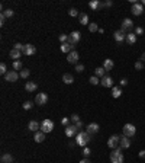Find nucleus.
<instances>
[{"label": "nucleus", "instance_id": "1", "mask_svg": "<svg viewBox=\"0 0 145 163\" xmlns=\"http://www.w3.org/2000/svg\"><path fill=\"white\" fill-rule=\"evenodd\" d=\"M92 140V135L87 131H78V134L75 135V144L78 147H86Z\"/></svg>", "mask_w": 145, "mask_h": 163}, {"label": "nucleus", "instance_id": "2", "mask_svg": "<svg viewBox=\"0 0 145 163\" xmlns=\"http://www.w3.org/2000/svg\"><path fill=\"white\" fill-rule=\"evenodd\" d=\"M123 162H125V157H123L122 149H120V147H116V149L110 153V163H123Z\"/></svg>", "mask_w": 145, "mask_h": 163}, {"label": "nucleus", "instance_id": "3", "mask_svg": "<svg viewBox=\"0 0 145 163\" xmlns=\"http://www.w3.org/2000/svg\"><path fill=\"white\" fill-rule=\"evenodd\" d=\"M122 130H123V135H126V137H129V138L137 134V127H135L134 124H125Z\"/></svg>", "mask_w": 145, "mask_h": 163}, {"label": "nucleus", "instance_id": "4", "mask_svg": "<svg viewBox=\"0 0 145 163\" xmlns=\"http://www.w3.org/2000/svg\"><path fill=\"white\" fill-rule=\"evenodd\" d=\"M52 130H54V121H52V120H44V121L41 122V131H42V133L48 134V133H51Z\"/></svg>", "mask_w": 145, "mask_h": 163}, {"label": "nucleus", "instance_id": "5", "mask_svg": "<svg viewBox=\"0 0 145 163\" xmlns=\"http://www.w3.org/2000/svg\"><path fill=\"white\" fill-rule=\"evenodd\" d=\"M81 40V34L78 32V31H72L71 34H70V38H68V44L75 48V45H77V42Z\"/></svg>", "mask_w": 145, "mask_h": 163}, {"label": "nucleus", "instance_id": "6", "mask_svg": "<svg viewBox=\"0 0 145 163\" xmlns=\"http://www.w3.org/2000/svg\"><path fill=\"white\" fill-rule=\"evenodd\" d=\"M119 141H120V135H116V134H113V135H110L108 140V146L112 149V150H115L116 147H118V144H119Z\"/></svg>", "mask_w": 145, "mask_h": 163}, {"label": "nucleus", "instance_id": "7", "mask_svg": "<svg viewBox=\"0 0 145 163\" xmlns=\"http://www.w3.org/2000/svg\"><path fill=\"white\" fill-rule=\"evenodd\" d=\"M19 77H20V76H19V72H16V70H10V72H7V74L4 76V80L13 83V82L18 80Z\"/></svg>", "mask_w": 145, "mask_h": 163}, {"label": "nucleus", "instance_id": "8", "mask_svg": "<svg viewBox=\"0 0 145 163\" xmlns=\"http://www.w3.org/2000/svg\"><path fill=\"white\" fill-rule=\"evenodd\" d=\"M64 133H65V135H67L68 138H71V137H75V135L78 134V128H77V127L72 124V125H68V127H65Z\"/></svg>", "mask_w": 145, "mask_h": 163}, {"label": "nucleus", "instance_id": "9", "mask_svg": "<svg viewBox=\"0 0 145 163\" xmlns=\"http://www.w3.org/2000/svg\"><path fill=\"white\" fill-rule=\"evenodd\" d=\"M46 102H48V95L46 93H38L35 98V103L36 105H41V106H44V105H46Z\"/></svg>", "mask_w": 145, "mask_h": 163}, {"label": "nucleus", "instance_id": "10", "mask_svg": "<svg viewBox=\"0 0 145 163\" xmlns=\"http://www.w3.org/2000/svg\"><path fill=\"white\" fill-rule=\"evenodd\" d=\"M131 12H132V15H135V16H141L142 12H144V6H142V3H138V1L134 3Z\"/></svg>", "mask_w": 145, "mask_h": 163}, {"label": "nucleus", "instance_id": "11", "mask_svg": "<svg viewBox=\"0 0 145 163\" xmlns=\"http://www.w3.org/2000/svg\"><path fill=\"white\" fill-rule=\"evenodd\" d=\"M123 32H126L128 34V31H131V29H134V22H132V19H129V18H125L123 19V22H122V28H120Z\"/></svg>", "mask_w": 145, "mask_h": 163}, {"label": "nucleus", "instance_id": "12", "mask_svg": "<svg viewBox=\"0 0 145 163\" xmlns=\"http://www.w3.org/2000/svg\"><path fill=\"white\" fill-rule=\"evenodd\" d=\"M78 58H80V55L77 51H71L70 54H67V61L70 64H78Z\"/></svg>", "mask_w": 145, "mask_h": 163}, {"label": "nucleus", "instance_id": "13", "mask_svg": "<svg viewBox=\"0 0 145 163\" xmlns=\"http://www.w3.org/2000/svg\"><path fill=\"white\" fill-rule=\"evenodd\" d=\"M113 38H115L116 42H123V41H126V32H123L122 29H119V31L113 32Z\"/></svg>", "mask_w": 145, "mask_h": 163}, {"label": "nucleus", "instance_id": "14", "mask_svg": "<svg viewBox=\"0 0 145 163\" xmlns=\"http://www.w3.org/2000/svg\"><path fill=\"white\" fill-rule=\"evenodd\" d=\"M99 130H100V127H99V124H97V122H92V124H89V125H87V133H89L90 135L97 134V133H99Z\"/></svg>", "mask_w": 145, "mask_h": 163}, {"label": "nucleus", "instance_id": "15", "mask_svg": "<svg viewBox=\"0 0 145 163\" xmlns=\"http://www.w3.org/2000/svg\"><path fill=\"white\" fill-rule=\"evenodd\" d=\"M119 147H120V149H128V147H131V138L126 137V135H120Z\"/></svg>", "mask_w": 145, "mask_h": 163}, {"label": "nucleus", "instance_id": "16", "mask_svg": "<svg viewBox=\"0 0 145 163\" xmlns=\"http://www.w3.org/2000/svg\"><path fill=\"white\" fill-rule=\"evenodd\" d=\"M36 52V47L32 44H26L25 45V50H23V54L25 55H34Z\"/></svg>", "mask_w": 145, "mask_h": 163}, {"label": "nucleus", "instance_id": "17", "mask_svg": "<svg viewBox=\"0 0 145 163\" xmlns=\"http://www.w3.org/2000/svg\"><path fill=\"white\" fill-rule=\"evenodd\" d=\"M100 84L103 87H113V79L110 76H105L103 79H100Z\"/></svg>", "mask_w": 145, "mask_h": 163}, {"label": "nucleus", "instance_id": "18", "mask_svg": "<svg viewBox=\"0 0 145 163\" xmlns=\"http://www.w3.org/2000/svg\"><path fill=\"white\" fill-rule=\"evenodd\" d=\"M28 128L32 131V133H38V131H41V124L35 120H32V121L28 124Z\"/></svg>", "mask_w": 145, "mask_h": 163}, {"label": "nucleus", "instance_id": "19", "mask_svg": "<svg viewBox=\"0 0 145 163\" xmlns=\"http://www.w3.org/2000/svg\"><path fill=\"white\" fill-rule=\"evenodd\" d=\"M22 54H23L22 51L12 48V50H10V52H9V57H10V58H13V60L16 61V60H20V55H22Z\"/></svg>", "mask_w": 145, "mask_h": 163}, {"label": "nucleus", "instance_id": "20", "mask_svg": "<svg viewBox=\"0 0 145 163\" xmlns=\"http://www.w3.org/2000/svg\"><path fill=\"white\" fill-rule=\"evenodd\" d=\"M36 89H38L36 82H26V84H25V90H26V92L32 93V92H35Z\"/></svg>", "mask_w": 145, "mask_h": 163}, {"label": "nucleus", "instance_id": "21", "mask_svg": "<svg viewBox=\"0 0 145 163\" xmlns=\"http://www.w3.org/2000/svg\"><path fill=\"white\" fill-rule=\"evenodd\" d=\"M113 66H115V63H113V60H110V58H106V60L103 61V69H105L106 72L113 70Z\"/></svg>", "mask_w": 145, "mask_h": 163}, {"label": "nucleus", "instance_id": "22", "mask_svg": "<svg viewBox=\"0 0 145 163\" xmlns=\"http://www.w3.org/2000/svg\"><path fill=\"white\" fill-rule=\"evenodd\" d=\"M126 42H128L129 45H134V44L137 42V35H135V32H128V34H126Z\"/></svg>", "mask_w": 145, "mask_h": 163}, {"label": "nucleus", "instance_id": "23", "mask_svg": "<svg viewBox=\"0 0 145 163\" xmlns=\"http://www.w3.org/2000/svg\"><path fill=\"white\" fill-rule=\"evenodd\" d=\"M120 95H122V89H120L119 86H113V87H112V96H113V99L120 98Z\"/></svg>", "mask_w": 145, "mask_h": 163}, {"label": "nucleus", "instance_id": "24", "mask_svg": "<svg viewBox=\"0 0 145 163\" xmlns=\"http://www.w3.org/2000/svg\"><path fill=\"white\" fill-rule=\"evenodd\" d=\"M34 140H35L36 143H42L45 140V133H42V131L34 133Z\"/></svg>", "mask_w": 145, "mask_h": 163}, {"label": "nucleus", "instance_id": "25", "mask_svg": "<svg viewBox=\"0 0 145 163\" xmlns=\"http://www.w3.org/2000/svg\"><path fill=\"white\" fill-rule=\"evenodd\" d=\"M102 1H99V0H92L90 3H89V6H90V9H93V10H97V9H102Z\"/></svg>", "mask_w": 145, "mask_h": 163}, {"label": "nucleus", "instance_id": "26", "mask_svg": "<svg viewBox=\"0 0 145 163\" xmlns=\"http://www.w3.org/2000/svg\"><path fill=\"white\" fill-rule=\"evenodd\" d=\"M78 21H80L81 25H90V22H89V15H87V13H80Z\"/></svg>", "mask_w": 145, "mask_h": 163}, {"label": "nucleus", "instance_id": "27", "mask_svg": "<svg viewBox=\"0 0 145 163\" xmlns=\"http://www.w3.org/2000/svg\"><path fill=\"white\" fill-rule=\"evenodd\" d=\"M105 73H106V70H105L103 67H97V69H94V76L99 77V79H103V77L106 76Z\"/></svg>", "mask_w": 145, "mask_h": 163}, {"label": "nucleus", "instance_id": "28", "mask_svg": "<svg viewBox=\"0 0 145 163\" xmlns=\"http://www.w3.org/2000/svg\"><path fill=\"white\" fill-rule=\"evenodd\" d=\"M61 51H63V52L70 54L71 51H74V47H71L68 42H64V44H61Z\"/></svg>", "mask_w": 145, "mask_h": 163}, {"label": "nucleus", "instance_id": "29", "mask_svg": "<svg viewBox=\"0 0 145 163\" xmlns=\"http://www.w3.org/2000/svg\"><path fill=\"white\" fill-rule=\"evenodd\" d=\"M63 82H64L65 84H71L72 82H74L72 74H70V73H64V74H63Z\"/></svg>", "mask_w": 145, "mask_h": 163}, {"label": "nucleus", "instance_id": "30", "mask_svg": "<svg viewBox=\"0 0 145 163\" xmlns=\"http://www.w3.org/2000/svg\"><path fill=\"white\" fill-rule=\"evenodd\" d=\"M1 163H13V156L9 153L1 154Z\"/></svg>", "mask_w": 145, "mask_h": 163}, {"label": "nucleus", "instance_id": "31", "mask_svg": "<svg viewBox=\"0 0 145 163\" xmlns=\"http://www.w3.org/2000/svg\"><path fill=\"white\" fill-rule=\"evenodd\" d=\"M13 69H15L16 72H20V70H23L22 61H20V60H16V61H13Z\"/></svg>", "mask_w": 145, "mask_h": 163}, {"label": "nucleus", "instance_id": "32", "mask_svg": "<svg viewBox=\"0 0 145 163\" xmlns=\"http://www.w3.org/2000/svg\"><path fill=\"white\" fill-rule=\"evenodd\" d=\"M29 74H31V72H29L28 69H23V70H20V72H19L20 79H28V77H29Z\"/></svg>", "mask_w": 145, "mask_h": 163}, {"label": "nucleus", "instance_id": "33", "mask_svg": "<svg viewBox=\"0 0 145 163\" xmlns=\"http://www.w3.org/2000/svg\"><path fill=\"white\" fill-rule=\"evenodd\" d=\"M1 13H3V15H4V18H6V19H7V18H12V16H13V13H15V12H13V10H12V9H6V10H3V12H1Z\"/></svg>", "mask_w": 145, "mask_h": 163}, {"label": "nucleus", "instance_id": "34", "mask_svg": "<svg viewBox=\"0 0 145 163\" xmlns=\"http://www.w3.org/2000/svg\"><path fill=\"white\" fill-rule=\"evenodd\" d=\"M89 32H99V28H97V23H90L89 25Z\"/></svg>", "mask_w": 145, "mask_h": 163}, {"label": "nucleus", "instance_id": "35", "mask_svg": "<svg viewBox=\"0 0 145 163\" xmlns=\"http://www.w3.org/2000/svg\"><path fill=\"white\" fill-rule=\"evenodd\" d=\"M0 74H3V76H6V74H7V66H6L4 63H1V64H0Z\"/></svg>", "mask_w": 145, "mask_h": 163}, {"label": "nucleus", "instance_id": "36", "mask_svg": "<svg viewBox=\"0 0 145 163\" xmlns=\"http://www.w3.org/2000/svg\"><path fill=\"white\" fill-rule=\"evenodd\" d=\"M89 82H90V84H94V86H96V84H99V83H100V79H99V77H96V76H92V77L89 79Z\"/></svg>", "mask_w": 145, "mask_h": 163}, {"label": "nucleus", "instance_id": "37", "mask_svg": "<svg viewBox=\"0 0 145 163\" xmlns=\"http://www.w3.org/2000/svg\"><path fill=\"white\" fill-rule=\"evenodd\" d=\"M13 48H15V50H19V51H22V52H23L25 45H23V44H20V42H16V44L13 45Z\"/></svg>", "mask_w": 145, "mask_h": 163}, {"label": "nucleus", "instance_id": "38", "mask_svg": "<svg viewBox=\"0 0 145 163\" xmlns=\"http://www.w3.org/2000/svg\"><path fill=\"white\" fill-rule=\"evenodd\" d=\"M135 69H137V70H144V63H142L141 60L135 61Z\"/></svg>", "mask_w": 145, "mask_h": 163}, {"label": "nucleus", "instance_id": "39", "mask_svg": "<svg viewBox=\"0 0 145 163\" xmlns=\"http://www.w3.org/2000/svg\"><path fill=\"white\" fill-rule=\"evenodd\" d=\"M32 102L31 101H26V102H23V109H26V111H29V109H32Z\"/></svg>", "mask_w": 145, "mask_h": 163}, {"label": "nucleus", "instance_id": "40", "mask_svg": "<svg viewBox=\"0 0 145 163\" xmlns=\"http://www.w3.org/2000/svg\"><path fill=\"white\" fill-rule=\"evenodd\" d=\"M90 154H92V150H90L89 147H84V149H83V156H84V157H90Z\"/></svg>", "mask_w": 145, "mask_h": 163}, {"label": "nucleus", "instance_id": "41", "mask_svg": "<svg viewBox=\"0 0 145 163\" xmlns=\"http://www.w3.org/2000/svg\"><path fill=\"white\" fill-rule=\"evenodd\" d=\"M68 13H70V16H72V18H75V16H80V15H78V10H77L75 7H71Z\"/></svg>", "mask_w": 145, "mask_h": 163}, {"label": "nucleus", "instance_id": "42", "mask_svg": "<svg viewBox=\"0 0 145 163\" xmlns=\"http://www.w3.org/2000/svg\"><path fill=\"white\" fill-rule=\"evenodd\" d=\"M68 38H70V35H67V34H61L60 35V41L64 44V42H68Z\"/></svg>", "mask_w": 145, "mask_h": 163}, {"label": "nucleus", "instance_id": "43", "mask_svg": "<svg viewBox=\"0 0 145 163\" xmlns=\"http://www.w3.org/2000/svg\"><path fill=\"white\" fill-rule=\"evenodd\" d=\"M70 121H71V120H70L68 117H64V118L61 120V124H63L64 127H68V125H70Z\"/></svg>", "mask_w": 145, "mask_h": 163}, {"label": "nucleus", "instance_id": "44", "mask_svg": "<svg viewBox=\"0 0 145 163\" xmlns=\"http://www.w3.org/2000/svg\"><path fill=\"white\" fill-rule=\"evenodd\" d=\"M144 34V28H141V26H137L135 28V35L138 37V35H142Z\"/></svg>", "mask_w": 145, "mask_h": 163}, {"label": "nucleus", "instance_id": "45", "mask_svg": "<svg viewBox=\"0 0 145 163\" xmlns=\"http://www.w3.org/2000/svg\"><path fill=\"white\" fill-rule=\"evenodd\" d=\"M70 120H71V121L74 122V124H77V122L80 121V117H78V115H77V114H72L71 117H70Z\"/></svg>", "mask_w": 145, "mask_h": 163}, {"label": "nucleus", "instance_id": "46", "mask_svg": "<svg viewBox=\"0 0 145 163\" xmlns=\"http://www.w3.org/2000/svg\"><path fill=\"white\" fill-rule=\"evenodd\" d=\"M75 72H77V73L84 72V66H83V64H75Z\"/></svg>", "mask_w": 145, "mask_h": 163}, {"label": "nucleus", "instance_id": "47", "mask_svg": "<svg viewBox=\"0 0 145 163\" xmlns=\"http://www.w3.org/2000/svg\"><path fill=\"white\" fill-rule=\"evenodd\" d=\"M112 6H113V1H110V0L103 1V4H102V7H112Z\"/></svg>", "mask_w": 145, "mask_h": 163}, {"label": "nucleus", "instance_id": "48", "mask_svg": "<svg viewBox=\"0 0 145 163\" xmlns=\"http://www.w3.org/2000/svg\"><path fill=\"white\" fill-rule=\"evenodd\" d=\"M4 21H6V18H4V15L1 13V15H0V25H4Z\"/></svg>", "mask_w": 145, "mask_h": 163}, {"label": "nucleus", "instance_id": "49", "mask_svg": "<svg viewBox=\"0 0 145 163\" xmlns=\"http://www.w3.org/2000/svg\"><path fill=\"white\" fill-rule=\"evenodd\" d=\"M119 84H120V87H122V86H126V84H128V80H126V79H122V80L119 82Z\"/></svg>", "mask_w": 145, "mask_h": 163}, {"label": "nucleus", "instance_id": "50", "mask_svg": "<svg viewBox=\"0 0 145 163\" xmlns=\"http://www.w3.org/2000/svg\"><path fill=\"white\" fill-rule=\"evenodd\" d=\"M78 163H90V159H89V157H84V159H81Z\"/></svg>", "mask_w": 145, "mask_h": 163}, {"label": "nucleus", "instance_id": "51", "mask_svg": "<svg viewBox=\"0 0 145 163\" xmlns=\"http://www.w3.org/2000/svg\"><path fill=\"white\" fill-rule=\"evenodd\" d=\"M139 157H141V159H145V150H141V152H139Z\"/></svg>", "mask_w": 145, "mask_h": 163}, {"label": "nucleus", "instance_id": "52", "mask_svg": "<svg viewBox=\"0 0 145 163\" xmlns=\"http://www.w3.org/2000/svg\"><path fill=\"white\" fill-rule=\"evenodd\" d=\"M74 125H75L77 128H81V127H83V122H81V121H78L77 124H74Z\"/></svg>", "mask_w": 145, "mask_h": 163}, {"label": "nucleus", "instance_id": "53", "mask_svg": "<svg viewBox=\"0 0 145 163\" xmlns=\"http://www.w3.org/2000/svg\"><path fill=\"white\" fill-rule=\"evenodd\" d=\"M141 61H142V63H144V61H145V52H144V54H142V55H141Z\"/></svg>", "mask_w": 145, "mask_h": 163}, {"label": "nucleus", "instance_id": "54", "mask_svg": "<svg viewBox=\"0 0 145 163\" xmlns=\"http://www.w3.org/2000/svg\"><path fill=\"white\" fill-rule=\"evenodd\" d=\"M142 6H145V0H144V1H142Z\"/></svg>", "mask_w": 145, "mask_h": 163}]
</instances>
